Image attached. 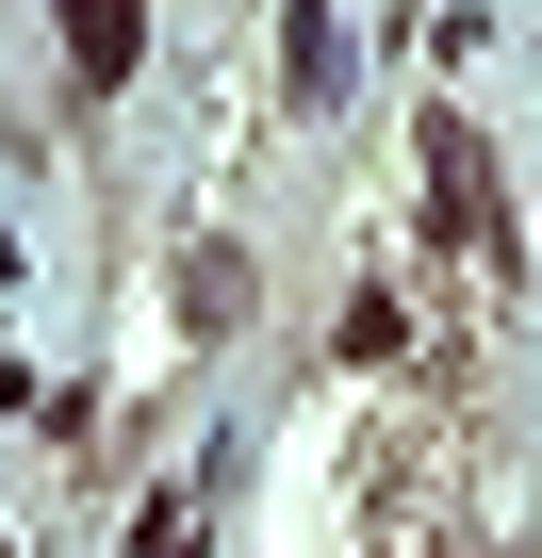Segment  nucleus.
<instances>
[{"label":"nucleus","instance_id":"nucleus-1","mask_svg":"<svg viewBox=\"0 0 542 558\" xmlns=\"http://www.w3.org/2000/svg\"><path fill=\"white\" fill-rule=\"evenodd\" d=\"M67 66L83 83H132V0H67Z\"/></svg>","mask_w":542,"mask_h":558},{"label":"nucleus","instance_id":"nucleus-2","mask_svg":"<svg viewBox=\"0 0 542 558\" xmlns=\"http://www.w3.org/2000/svg\"><path fill=\"white\" fill-rule=\"evenodd\" d=\"M132 558H181V525H148V542H132Z\"/></svg>","mask_w":542,"mask_h":558}]
</instances>
